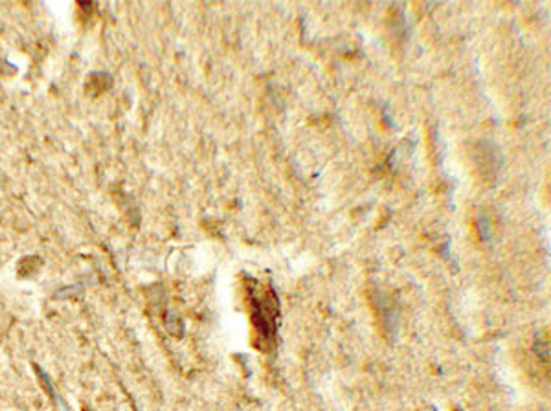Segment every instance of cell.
<instances>
[{
  "instance_id": "cell-1",
  "label": "cell",
  "mask_w": 551,
  "mask_h": 411,
  "mask_svg": "<svg viewBox=\"0 0 551 411\" xmlns=\"http://www.w3.org/2000/svg\"><path fill=\"white\" fill-rule=\"evenodd\" d=\"M278 310L280 303L274 292H261V296L252 294V320L263 340H272L278 327Z\"/></svg>"
}]
</instances>
